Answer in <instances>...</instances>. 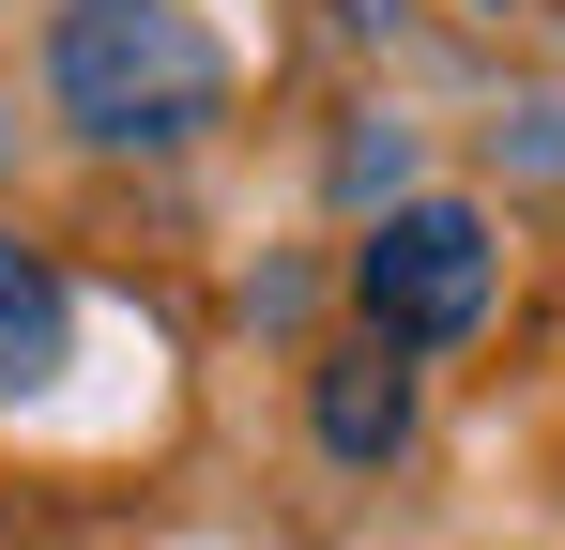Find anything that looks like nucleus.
Returning a JSON list of instances; mask_svg holds the SVG:
<instances>
[{
    "label": "nucleus",
    "instance_id": "obj_3",
    "mask_svg": "<svg viewBox=\"0 0 565 550\" xmlns=\"http://www.w3.org/2000/svg\"><path fill=\"white\" fill-rule=\"evenodd\" d=\"M62 367H77V275L46 261V245H15V230H0V413H15V398H46Z\"/></svg>",
    "mask_w": 565,
    "mask_h": 550
},
{
    "label": "nucleus",
    "instance_id": "obj_7",
    "mask_svg": "<svg viewBox=\"0 0 565 550\" xmlns=\"http://www.w3.org/2000/svg\"><path fill=\"white\" fill-rule=\"evenodd\" d=\"M0 154H15V123H0Z\"/></svg>",
    "mask_w": 565,
    "mask_h": 550
},
{
    "label": "nucleus",
    "instance_id": "obj_6",
    "mask_svg": "<svg viewBox=\"0 0 565 550\" xmlns=\"http://www.w3.org/2000/svg\"><path fill=\"white\" fill-rule=\"evenodd\" d=\"M321 15H337V31H397V0H321Z\"/></svg>",
    "mask_w": 565,
    "mask_h": 550
},
{
    "label": "nucleus",
    "instance_id": "obj_1",
    "mask_svg": "<svg viewBox=\"0 0 565 550\" xmlns=\"http://www.w3.org/2000/svg\"><path fill=\"white\" fill-rule=\"evenodd\" d=\"M46 107L93 154H199L230 123V46L199 0H62L46 15Z\"/></svg>",
    "mask_w": 565,
    "mask_h": 550
},
{
    "label": "nucleus",
    "instance_id": "obj_4",
    "mask_svg": "<svg viewBox=\"0 0 565 550\" xmlns=\"http://www.w3.org/2000/svg\"><path fill=\"white\" fill-rule=\"evenodd\" d=\"M306 413H321V444L352 458V474H367V458H397V444H413V352H382V337L321 352V398H306Z\"/></svg>",
    "mask_w": 565,
    "mask_h": 550
},
{
    "label": "nucleus",
    "instance_id": "obj_2",
    "mask_svg": "<svg viewBox=\"0 0 565 550\" xmlns=\"http://www.w3.org/2000/svg\"><path fill=\"white\" fill-rule=\"evenodd\" d=\"M489 290H504V245H489L473 199H397V214H367V245H352V306H367L382 352H459L473 321H489Z\"/></svg>",
    "mask_w": 565,
    "mask_h": 550
},
{
    "label": "nucleus",
    "instance_id": "obj_5",
    "mask_svg": "<svg viewBox=\"0 0 565 550\" xmlns=\"http://www.w3.org/2000/svg\"><path fill=\"white\" fill-rule=\"evenodd\" d=\"M397 183H413V138H397V123H367V138L337 154V199H382V214H397Z\"/></svg>",
    "mask_w": 565,
    "mask_h": 550
}]
</instances>
